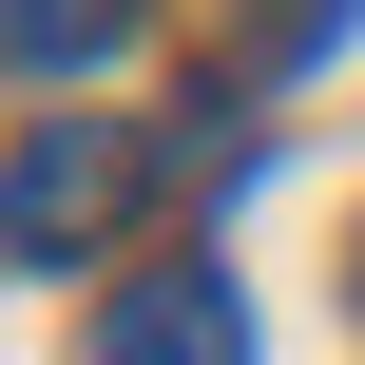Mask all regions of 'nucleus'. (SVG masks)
<instances>
[{
  "label": "nucleus",
  "mask_w": 365,
  "mask_h": 365,
  "mask_svg": "<svg viewBox=\"0 0 365 365\" xmlns=\"http://www.w3.org/2000/svg\"><path fill=\"white\" fill-rule=\"evenodd\" d=\"M154 173H173V135H135V115H38V135L0 154V269H77Z\"/></svg>",
  "instance_id": "obj_1"
},
{
  "label": "nucleus",
  "mask_w": 365,
  "mask_h": 365,
  "mask_svg": "<svg viewBox=\"0 0 365 365\" xmlns=\"http://www.w3.org/2000/svg\"><path fill=\"white\" fill-rule=\"evenodd\" d=\"M96 365H250V308H231V269H135V289L96 308Z\"/></svg>",
  "instance_id": "obj_2"
},
{
  "label": "nucleus",
  "mask_w": 365,
  "mask_h": 365,
  "mask_svg": "<svg viewBox=\"0 0 365 365\" xmlns=\"http://www.w3.org/2000/svg\"><path fill=\"white\" fill-rule=\"evenodd\" d=\"M135 38V0H0V77H96Z\"/></svg>",
  "instance_id": "obj_3"
},
{
  "label": "nucleus",
  "mask_w": 365,
  "mask_h": 365,
  "mask_svg": "<svg viewBox=\"0 0 365 365\" xmlns=\"http://www.w3.org/2000/svg\"><path fill=\"white\" fill-rule=\"evenodd\" d=\"M346 289H365V250H346Z\"/></svg>",
  "instance_id": "obj_4"
}]
</instances>
